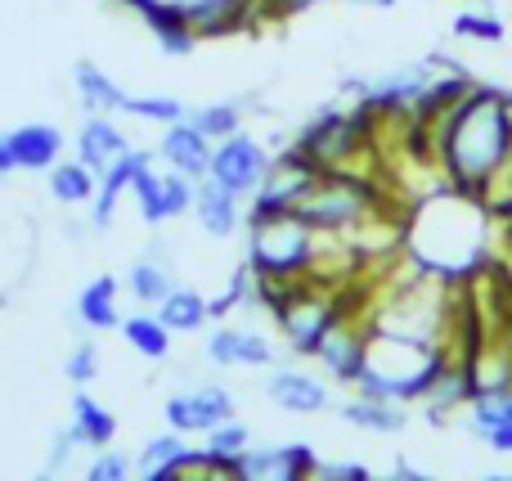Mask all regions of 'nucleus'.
I'll return each mask as SVG.
<instances>
[{"mask_svg":"<svg viewBox=\"0 0 512 481\" xmlns=\"http://www.w3.org/2000/svg\"><path fill=\"white\" fill-rule=\"evenodd\" d=\"M472 396H477V387H472L468 356H450V351H445L441 369H436V378L427 383V392H423L427 419H432V423H450L463 405H472Z\"/></svg>","mask_w":512,"mask_h":481,"instance_id":"11","label":"nucleus"},{"mask_svg":"<svg viewBox=\"0 0 512 481\" xmlns=\"http://www.w3.org/2000/svg\"><path fill=\"white\" fill-rule=\"evenodd\" d=\"M373 135H378V113L373 108H324L297 131L292 149L306 153L319 171H364L360 162L373 153Z\"/></svg>","mask_w":512,"mask_h":481,"instance_id":"3","label":"nucleus"},{"mask_svg":"<svg viewBox=\"0 0 512 481\" xmlns=\"http://www.w3.org/2000/svg\"><path fill=\"white\" fill-rule=\"evenodd\" d=\"M396 477H400V481H423V473H418L414 464H396Z\"/></svg>","mask_w":512,"mask_h":481,"instance_id":"41","label":"nucleus"},{"mask_svg":"<svg viewBox=\"0 0 512 481\" xmlns=\"http://www.w3.org/2000/svg\"><path fill=\"white\" fill-rule=\"evenodd\" d=\"M423 126V122H418ZM432 158L445 185L495 207L512 189V95L472 81L445 113L427 122Z\"/></svg>","mask_w":512,"mask_h":481,"instance_id":"1","label":"nucleus"},{"mask_svg":"<svg viewBox=\"0 0 512 481\" xmlns=\"http://www.w3.org/2000/svg\"><path fill=\"white\" fill-rule=\"evenodd\" d=\"M252 446V432H248V423H239V419H225V423H216L212 432H207V455L221 464V477H239V455Z\"/></svg>","mask_w":512,"mask_h":481,"instance_id":"27","label":"nucleus"},{"mask_svg":"<svg viewBox=\"0 0 512 481\" xmlns=\"http://www.w3.org/2000/svg\"><path fill=\"white\" fill-rule=\"evenodd\" d=\"M315 477H333V481H369L373 473L364 464H324V459H319V468H315Z\"/></svg>","mask_w":512,"mask_h":481,"instance_id":"37","label":"nucleus"},{"mask_svg":"<svg viewBox=\"0 0 512 481\" xmlns=\"http://www.w3.org/2000/svg\"><path fill=\"white\" fill-rule=\"evenodd\" d=\"M9 171H18L14 167V153H9V144L0 140V176H9Z\"/></svg>","mask_w":512,"mask_h":481,"instance_id":"39","label":"nucleus"},{"mask_svg":"<svg viewBox=\"0 0 512 481\" xmlns=\"http://www.w3.org/2000/svg\"><path fill=\"white\" fill-rule=\"evenodd\" d=\"M162 414H167V423L180 437H189V432H203L207 437L216 423L234 419V396L225 392V387L207 383V387H194V392H176L162 405Z\"/></svg>","mask_w":512,"mask_h":481,"instance_id":"8","label":"nucleus"},{"mask_svg":"<svg viewBox=\"0 0 512 481\" xmlns=\"http://www.w3.org/2000/svg\"><path fill=\"white\" fill-rule=\"evenodd\" d=\"M77 320L86 324L90 333H108V329H122V315H117V279L113 275H99L81 288L77 297Z\"/></svg>","mask_w":512,"mask_h":481,"instance_id":"20","label":"nucleus"},{"mask_svg":"<svg viewBox=\"0 0 512 481\" xmlns=\"http://www.w3.org/2000/svg\"><path fill=\"white\" fill-rule=\"evenodd\" d=\"M337 414H342L351 428H364V432H378V437H391V432H405L409 414L400 401H378V396H360L355 392L351 401L337 405Z\"/></svg>","mask_w":512,"mask_h":481,"instance_id":"17","label":"nucleus"},{"mask_svg":"<svg viewBox=\"0 0 512 481\" xmlns=\"http://www.w3.org/2000/svg\"><path fill=\"white\" fill-rule=\"evenodd\" d=\"M270 153H265V144L256 140V135L248 131H234L230 140H221L212 149V171L207 176L212 180H221L225 189H230L239 203H248V198L261 189V180H265V171H270Z\"/></svg>","mask_w":512,"mask_h":481,"instance_id":"6","label":"nucleus"},{"mask_svg":"<svg viewBox=\"0 0 512 481\" xmlns=\"http://www.w3.org/2000/svg\"><path fill=\"white\" fill-rule=\"evenodd\" d=\"M9 153H14V167L18 171H50L63 153V135L54 131L50 122H32V126H18V131L5 135Z\"/></svg>","mask_w":512,"mask_h":481,"instance_id":"16","label":"nucleus"},{"mask_svg":"<svg viewBox=\"0 0 512 481\" xmlns=\"http://www.w3.org/2000/svg\"><path fill=\"white\" fill-rule=\"evenodd\" d=\"M490 212H495V216H508V221H512V189H508V194H504V198H499V203H495V207H490Z\"/></svg>","mask_w":512,"mask_h":481,"instance_id":"40","label":"nucleus"},{"mask_svg":"<svg viewBox=\"0 0 512 481\" xmlns=\"http://www.w3.org/2000/svg\"><path fill=\"white\" fill-rule=\"evenodd\" d=\"M194 185L198 180H189L185 171L162 176V212H167V221H180L185 212H194Z\"/></svg>","mask_w":512,"mask_h":481,"instance_id":"33","label":"nucleus"},{"mask_svg":"<svg viewBox=\"0 0 512 481\" xmlns=\"http://www.w3.org/2000/svg\"><path fill=\"white\" fill-rule=\"evenodd\" d=\"M319 176H324V171H319L306 153H297V149L279 153V158L270 162V171H265L261 189L248 198V221H252V216L297 212V203L310 194V185H315Z\"/></svg>","mask_w":512,"mask_h":481,"instance_id":"5","label":"nucleus"},{"mask_svg":"<svg viewBox=\"0 0 512 481\" xmlns=\"http://www.w3.org/2000/svg\"><path fill=\"white\" fill-rule=\"evenodd\" d=\"M454 36H463V41H486V45H504L508 27L504 18H495V9H463V14H454Z\"/></svg>","mask_w":512,"mask_h":481,"instance_id":"30","label":"nucleus"},{"mask_svg":"<svg viewBox=\"0 0 512 481\" xmlns=\"http://www.w3.org/2000/svg\"><path fill=\"white\" fill-rule=\"evenodd\" d=\"M158 158V153H153ZM153 158H144L140 167H135V176H131V194H135V203H140V216H144V225H167V212H162V176L153 171Z\"/></svg>","mask_w":512,"mask_h":481,"instance_id":"28","label":"nucleus"},{"mask_svg":"<svg viewBox=\"0 0 512 481\" xmlns=\"http://www.w3.org/2000/svg\"><path fill=\"white\" fill-rule=\"evenodd\" d=\"M126 149H131V144H126L122 131H117L113 113H90L86 117V126H81V135H77V158L86 162L95 176H104Z\"/></svg>","mask_w":512,"mask_h":481,"instance_id":"15","label":"nucleus"},{"mask_svg":"<svg viewBox=\"0 0 512 481\" xmlns=\"http://www.w3.org/2000/svg\"><path fill=\"white\" fill-rule=\"evenodd\" d=\"M486 446L495 450V455H512V423H504V428L486 432Z\"/></svg>","mask_w":512,"mask_h":481,"instance_id":"38","label":"nucleus"},{"mask_svg":"<svg viewBox=\"0 0 512 481\" xmlns=\"http://www.w3.org/2000/svg\"><path fill=\"white\" fill-rule=\"evenodd\" d=\"M319 261V230H310L297 212L252 216L248 221V266L261 279H310Z\"/></svg>","mask_w":512,"mask_h":481,"instance_id":"4","label":"nucleus"},{"mask_svg":"<svg viewBox=\"0 0 512 481\" xmlns=\"http://www.w3.org/2000/svg\"><path fill=\"white\" fill-rule=\"evenodd\" d=\"M72 450H77V437H72V428H63V432H54V446H50V473H63V468L72 464Z\"/></svg>","mask_w":512,"mask_h":481,"instance_id":"36","label":"nucleus"},{"mask_svg":"<svg viewBox=\"0 0 512 481\" xmlns=\"http://www.w3.org/2000/svg\"><path fill=\"white\" fill-rule=\"evenodd\" d=\"M126 288H131V297L140 306H158L162 297L176 288V275H171V266L158 257V248H153V252H144V257L131 266V275H126Z\"/></svg>","mask_w":512,"mask_h":481,"instance_id":"24","label":"nucleus"},{"mask_svg":"<svg viewBox=\"0 0 512 481\" xmlns=\"http://www.w3.org/2000/svg\"><path fill=\"white\" fill-rule=\"evenodd\" d=\"M68 428H72V437H77V446H86V450H104V446H113V437H117L113 410L99 405L95 396H86V392L72 396V423Z\"/></svg>","mask_w":512,"mask_h":481,"instance_id":"19","label":"nucleus"},{"mask_svg":"<svg viewBox=\"0 0 512 481\" xmlns=\"http://www.w3.org/2000/svg\"><path fill=\"white\" fill-rule=\"evenodd\" d=\"M194 216L198 225H203L212 239H230V234H239L243 216H239V198L230 194V189L221 185V180L203 176L194 185Z\"/></svg>","mask_w":512,"mask_h":481,"instance_id":"14","label":"nucleus"},{"mask_svg":"<svg viewBox=\"0 0 512 481\" xmlns=\"http://www.w3.org/2000/svg\"><path fill=\"white\" fill-rule=\"evenodd\" d=\"M319 455L306 441H288V446H248L239 455V477L248 481H301L315 477Z\"/></svg>","mask_w":512,"mask_h":481,"instance_id":"9","label":"nucleus"},{"mask_svg":"<svg viewBox=\"0 0 512 481\" xmlns=\"http://www.w3.org/2000/svg\"><path fill=\"white\" fill-rule=\"evenodd\" d=\"M212 149L216 144L207 140L189 117L185 122H171L167 131H162V140H158V158L167 162L171 171H185L189 180H203L207 171H212Z\"/></svg>","mask_w":512,"mask_h":481,"instance_id":"12","label":"nucleus"},{"mask_svg":"<svg viewBox=\"0 0 512 481\" xmlns=\"http://www.w3.org/2000/svg\"><path fill=\"white\" fill-rule=\"evenodd\" d=\"M185 441H180V432H162V437H149L140 446V455H135V468H140L144 481H176V464L185 459Z\"/></svg>","mask_w":512,"mask_h":481,"instance_id":"23","label":"nucleus"},{"mask_svg":"<svg viewBox=\"0 0 512 481\" xmlns=\"http://www.w3.org/2000/svg\"><path fill=\"white\" fill-rule=\"evenodd\" d=\"M63 374H68V383H77V387L95 383V378H99V351H95V342H81V347L68 356Z\"/></svg>","mask_w":512,"mask_h":481,"instance_id":"35","label":"nucleus"},{"mask_svg":"<svg viewBox=\"0 0 512 481\" xmlns=\"http://www.w3.org/2000/svg\"><path fill=\"white\" fill-rule=\"evenodd\" d=\"M158 320L167 324L171 333H198L207 320H212V302H207L198 288H171L158 302Z\"/></svg>","mask_w":512,"mask_h":481,"instance_id":"21","label":"nucleus"},{"mask_svg":"<svg viewBox=\"0 0 512 481\" xmlns=\"http://www.w3.org/2000/svg\"><path fill=\"white\" fill-rule=\"evenodd\" d=\"M207 360L221 369H261L274 365V347L265 333L243 329V324H221V329L207 333Z\"/></svg>","mask_w":512,"mask_h":481,"instance_id":"10","label":"nucleus"},{"mask_svg":"<svg viewBox=\"0 0 512 481\" xmlns=\"http://www.w3.org/2000/svg\"><path fill=\"white\" fill-rule=\"evenodd\" d=\"M310 360H319L333 383L355 387V378L364 374V360H369V320H360L355 311L346 315V320H337L333 329L324 333V342L315 347Z\"/></svg>","mask_w":512,"mask_h":481,"instance_id":"7","label":"nucleus"},{"mask_svg":"<svg viewBox=\"0 0 512 481\" xmlns=\"http://www.w3.org/2000/svg\"><path fill=\"white\" fill-rule=\"evenodd\" d=\"M122 338L131 351H140L144 360H167L171 356V338L176 333L167 329V324L158 320V315H131V320H122Z\"/></svg>","mask_w":512,"mask_h":481,"instance_id":"26","label":"nucleus"},{"mask_svg":"<svg viewBox=\"0 0 512 481\" xmlns=\"http://www.w3.org/2000/svg\"><path fill=\"white\" fill-rule=\"evenodd\" d=\"M95 189H99V176L86 167V162H54L50 167V194L68 207H81V203H95Z\"/></svg>","mask_w":512,"mask_h":481,"instance_id":"25","label":"nucleus"},{"mask_svg":"<svg viewBox=\"0 0 512 481\" xmlns=\"http://www.w3.org/2000/svg\"><path fill=\"white\" fill-rule=\"evenodd\" d=\"M72 86H77V99L86 113H122L126 104V90L117 86L113 77H108L104 68H95V63H77V72H72Z\"/></svg>","mask_w":512,"mask_h":481,"instance_id":"22","label":"nucleus"},{"mask_svg":"<svg viewBox=\"0 0 512 481\" xmlns=\"http://www.w3.org/2000/svg\"><path fill=\"white\" fill-rule=\"evenodd\" d=\"M265 396L288 414H319L333 405L328 383H319V378L306 374V369H274V374L265 378Z\"/></svg>","mask_w":512,"mask_h":481,"instance_id":"13","label":"nucleus"},{"mask_svg":"<svg viewBox=\"0 0 512 481\" xmlns=\"http://www.w3.org/2000/svg\"><path fill=\"white\" fill-rule=\"evenodd\" d=\"M189 122H194L212 144H221V140H230L234 131H243V108L239 104H203L189 113Z\"/></svg>","mask_w":512,"mask_h":481,"instance_id":"31","label":"nucleus"},{"mask_svg":"<svg viewBox=\"0 0 512 481\" xmlns=\"http://www.w3.org/2000/svg\"><path fill=\"white\" fill-rule=\"evenodd\" d=\"M131 468H135L131 455H122V450L104 446V450H95V459H90L86 477H90V481H126V477H131Z\"/></svg>","mask_w":512,"mask_h":481,"instance_id":"34","label":"nucleus"},{"mask_svg":"<svg viewBox=\"0 0 512 481\" xmlns=\"http://www.w3.org/2000/svg\"><path fill=\"white\" fill-rule=\"evenodd\" d=\"M144 158H153L149 149H126L113 167L99 176V189H95V230H108L113 225V212H117V198L131 194V176Z\"/></svg>","mask_w":512,"mask_h":481,"instance_id":"18","label":"nucleus"},{"mask_svg":"<svg viewBox=\"0 0 512 481\" xmlns=\"http://www.w3.org/2000/svg\"><path fill=\"white\" fill-rule=\"evenodd\" d=\"M504 423H512V387H508V392L472 396V405H468V428L477 432V437H486V432L504 428Z\"/></svg>","mask_w":512,"mask_h":481,"instance_id":"29","label":"nucleus"},{"mask_svg":"<svg viewBox=\"0 0 512 481\" xmlns=\"http://www.w3.org/2000/svg\"><path fill=\"white\" fill-rule=\"evenodd\" d=\"M122 113L140 117V122H158V126H171V122H185L189 108L171 95H126Z\"/></svg>","mask_w":512,"mask_h":481,"instance_id":"32","label":"nucleus"},{"mask_svg":"<svg viewBox=\"0 0 512 481\" xmlns=\"http://www.w3.org/2000/svg\"><path fill=\"white\" fill-rule=\"evenodd\" d=\"M355 5H364V9H391L396 0H355Z\"/></svg>","mask_w":512,"mask_h":481,"instance_id":"42","label":"nucleus"},{"mask_svg":"<svg viewBox=\"0 0 512 481\" xmlns=\"http://www.w3.org/2000/svg\"><path fill=\"white\" fill-rule=\"evenodd\" d=\"M387 212V198H382L378 180L364 176V171H324V176L310 185V194L297 203V216L319 234H360L369 221Z\"/></svg>","mask_w":512,"mask_h":481,"instance_id":"2","label":"nucleus"}]
</instances>
